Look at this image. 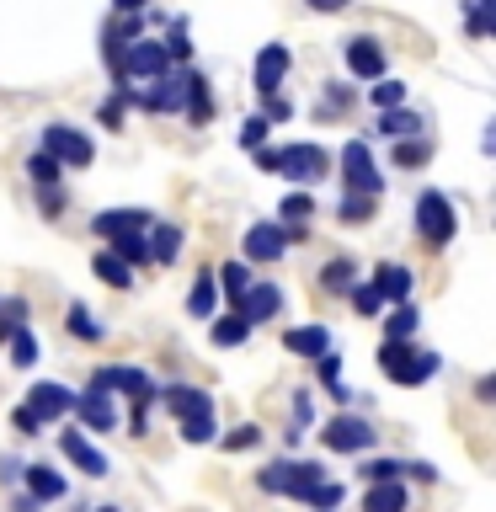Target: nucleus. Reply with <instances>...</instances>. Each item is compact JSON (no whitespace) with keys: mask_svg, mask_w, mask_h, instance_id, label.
<instances>
[{"mask_svg":"<svg viewBox=\"0 0 496 512\" xmlns=\"http://www.w3.org/2000/svg\"><path fill=\"white\" fill-rule=\"evenodd\" d=\"M166 48H171V64H182V70L192 64V22L187 16H171L166 22Z\"/></svg>","mask_w":496,"mask_h":512,"instance_id":"c03bdc74","label":"nucleus"},{"mask_svg":"<svg viewBox=\"0 0 496 512\" xmlns=\"http://www.w3.org/2000/svg\"><path fill=\"white\" fill-rule=\"evenodd\" d=\"M288 246H294V230H288L283 219H256V224H246V235H240V256H246L251 267L283 262Z\"/></svg>","mask_w":496,"mask_h":512,"instance_id":"9d476101","label":"nucleus"},{"mask_svg":"<svg viewBox=\"0 0 496 512\" xmlns=\"http://www.w3.org/2000/svg\"><path fill=\"white\" fill-rule=\"evenodd\" d=\"M64 331H70L75 342H86V347H102V342H107V326L91 315L86 299H70V304H64Z\"/></svg>","mask_w":496,"mask_h":512,"instance_id":"a878e982","label":"nucleus"},{"mask_svg":"<svg viewBox=\"0 0 496 512\" xmlns=\"http://www.w3.org/2000/svg\"><path fill=\"white\" fill-rule=\"evenodd\" d=\"M342 64L352 80H384L390 75V43L374 38V32H352V38H342Z\"/></svg>","mask_w":496,"mask_h":512,"instance_id":"1a4fd4ad","label":"nucleus"},{"mask_svg":"<svg viewBox=\"0 0 496 512\" xmlns=\"http://www.w3.org/2000/svg\"><path fill=\"white\" fill-rule=\"evenodd\" d=\"M315 438L326 454H342V459H363V454H374V443H379V427L368 422V416L352 406V411H336L326 416V422L315 427Z\"/></svg>","mask_w":496,"mask_h":512,"instance_id":"423d86ee","label":"nucleus"},{"mask_svg":"<svg viewBox=\"0 0 496 512\" xmlns=\"http://www.w3.org/2000/svg\"><path fill=\"white\" fill-rule=\"evenodd\" d=\"M43 427H48V422L27 406V400H22V406H11V432H16V438H38Z\"/></svg>","mask_w":496,"mask_h":512,"instance_id":"3c124183","label":"nucleus"},{"mask_svg":"<svg viewBox=\"0 0 496 512\" xmlns=\"http://www.w3.org/2000/svg\"><path fill=\"white\" fill-rule=\"evenodd\" d=\"M352 107H358V86H352V80H326V86H320V102H315V123L347 118Z\"/></svg>","mask_w":496,"mask_h":512,"instance_id":"bb28decb","label":"nucleus"},{"mask_svg":"<svg viewBox=\"0 0 496 512\" xmlns=\"http://www.w3.org/2000/svg\"><path fill=\"white\" fill-rule=\"evenodd\" d=\"M262 438H267V432L256 422H240V427H230L219 438V448H224V454H251V448H262Z\"/></svg>","mask_w":496,"mask_h":512,"instance_id":"49530a36","label":"nucleus"},{"mask_svg":"<svg viewBox=\"0 0 496 512\" xmlns=\"http://www.w3.org/2000/svg\"><path fill=\"white\" fill-rule=\"evenodd\" d=\"M320 214V203H315V187H294L288 198L272 208V219H283L288 230H310V219Z\"/></svg>","mask_w":496,"mask_h":512,"instance_id":"cd10ccee","label":"nucleus"},{"mask_svg":"<svg viewBox=\"0 0 496 512\" xmlns=\"http://www.w3.org/2000/svg\"><path fill=\"white\" fill-rule=\"evenodd\" d=\"M38 150H48V155H59L70 171H86L91 160H96V144H91V134L86 128H75V123H43V134H38Z\"/></svg>","mask_w":496,"mask_h":512,"instance_id":"9b49d317","label":"nucleus"},{"mask_svg":"<svg viewBox=\"0 0 496 512\" xmlns=\"http://www.w3.org/2000/svg\"><path fill=\"white\" fill-rule=\"evenodd\" d=\"M331 342H336V336H331L326 320H304V326H288L283 331V347L294 352V358H304V363H320L331 352Z\"/></svg>","mask_w":496,"mask_h":512,"instance_id":"6ab92c4d","label":"nucleus"},{"mask_svg":"<svg viewBox=\"0 0 496 512\" xmlns=\"http://www.w3.org/2000/svg\"><path fill=\"white\" fill-rule=\"evenodd\" d=\"M347 304H352V315H358V320H384V310H390V299L379 294V283H374V278H363L358 288H352Z\"/></svg>","mask_w":496,"mask_h":512,"instance_id":"c9c22d12","label":"nucleus"},{"mask_svg":"<svg viewBox=\"0 0 496 512\" xmlns=\"http://www.w3.org/2000/svg\"><path fill=\"white\" fill-rule=\"evenodd\" d=\"M59 454H64V464H70V470L91 475V480H107V475H112L107 448H96V443L86 438V427H59Z\"/></svg>","mask_w":496,"mask_h":512,"instance_id":"4468645a","label":"nucleus"},{"mask_svg":"<svg viewBox=\"0 0 496 512\" xmlns=\"http://www.w3.org/2000/svg\"><path fill=\"white\" fill-rule=\"evenodd\" d=\"M251 160H256V171H262V176H278V182H288V187H320L336 171V155L320 139L267 144V150H256Z\"/></svg>","mask_w":496,"mask_h":512,"instance_id":"f257e3e1","label":"nucleus"},{"mask_svg":"<svg viewBox=\"0 0 496 512\" xmlns=\"http://www.w3.org/2000/svg\"><path fill=\"white\" fill-rule=\"evenodd\" d=\"M75 422L86 427V432H96V438L118 432V427H123L118 395H112V390H96V384H86V390H80V406H75Z\"/></svg>","mask_w":496,"mask_h":512,"instance_id":"f3484780","label":"nucleus"},{"mask_svg":"<svg viewBox=\"0 0 496 512\" xmlns=\"http://www.w3.org/2000/svg\"><path fill=\"white\" fill-rule=\"evenodd\" d=\"M182 224H166V219H160L155 224V230H150V246H155V267H171L176 262V256H182Z\"/></svg>","mask_w":496,"mask_h":512,"instance_id":"58836bf2","label":"nucleus"},{"mask_svg":"<svg viewBox=\"0 0 496 512\" xmlns=\"http://www.w3.org/2000/svg\"><path fill=\"white\" fill-rule=\"evenodd\" d=\"M64 171H70V166H64L59 155H48V150H32V155H27V182H32V187L64 182Z\"/></svg>","mask_w":496,"mask_h":512,"instance_id":"37998d69","label":"nucleus"},{"mask_svg":"<svg viewBox=\"0 0 496 512\" xmlns=\"http://www.w3.org/2000/svg\"><path fill=\"white\" fill-rule=\"evenodd\" d=\"M342 502H347V486L342 480H326V486L310 496V512H342Z\"/></svg>","mask_w":496,"mask_h":512,"instance_id":"603ef678","label":"nucleus"},{"mask_svg":"<svg viewBox=\"0 0 496 512\" xmlns=\"http://www.w3.org/2000/svg\"><path fill=\"white\" fill-rule=\"evenodd\" d=\"M86 512H123L118 502H102V507H86Z\"/></svg>","mask_w":496,"mask_h":512,"instance_id":"338daca9","label":"nucleus"},{"mask_svg":"<svg viewBox=\"0 0 496 512\" xmlns=\"http://www.w3.org/2000/svg\"><path fill=\"white\" fill-rule=\"evenodd\" d=\"M283 310V288L278 283H251V294L240 299V315L251 320V326H262V320H272Z\"/></svg>","mask_w":496,"mask_h":512,"instance_id":"7c9ffc66","label":"nucleus"},{"mask_svg":"<svg viewBox=\"0 0 496 512\" xmlns=\"http://www.w3.org/2000/svg\"><path fill=\"white\" fill-rule=\"evenodd\" d=\"M32 198H38V214H43V219H64V208H70V192H64V182L32 187Z\"/></svg>","mask_w":496,"mask_h":512,"instance_id":"09e8293b","label":"nucleus"},{"mask_svg":"<svg viewBox=\"0 0 496 512\" xmlns=\"http://www.w3.org/2000/svg\"><path fill=\"white\" fill-rule=\"evenodd\" d=\"M358 512H411V486H406V480H379V486H363Z\"/></svg>","mask_w":496,"mask_h":512,"instance_id":"393cba45","label":"nucleus"},{"mask_svg":"<svg viewBox=\"0 0 496 512\" xmlns=\"http://www.w3.org/2000/svg\"><path fill=\"white\" fill-rule=\"evenodd\" d=\"M480 27H486V38H496V0H480Z\"/></svg>","mask_w":496,"mask_h":512,"instance_id":"e2e57ef3","label":"nucleus"},{"mask_svg":"<svg viewBox=\"0 0 496 512\" xmlns=\"http://www.w3.org/2000/svg\"><path fill=\"white\" fill-rule=\"evenodd\" d=\"M347 6H352V0H304V11H315V16H336Z\"/></svg>","mask_w":496,"mask_h":512,"instance_id":"052dcab7","label":"nucleus"},{"mask_svg":"<svg viewBox=\"0 0 496 512\" xmlns=\"http://www.w3.org/2000/svg\"><path fill=\"white\" fill-rule=\"evenodd\" d=\"M246 336H251V320L240 315V310H219L214 320H208V342L224 347V352H230V347H246Z\"/></svg>","mask_w":496,"mask_h":512,"instance_id":"2f4dec72","label":"nucleus"},{"mask_svg":"<svg viewBox=\"0 0 496 512\" xmlns=\"http://www.w3.org/2000/svg\"><path fill=\"white\" fill-rule=\"evenodd\" d=\"M27 315H32V304L22 294H0V347H11V336L27 326Z\"/></svg>","mask_w":496,"mask_h":512,"instance_id":"a19ab883","label":"nucleus"},{"mask_svg":"<svg viewBox=\"0 0 496 512\" xmlns=\"http://www.w3.org/2000/svg\"><path fill=\"white\" fill-rule=\"evenodd\" d=\"M219 304H224L219 267H198V272H192V288H187V315H192V320H214Z\"/></svg>","mask_w":496,"mask_h":512,"instance_id":"aec40b11","label":"nucleus"},{"mask_svg":"<svg viewBox=\"0 0 496 512\" xmlns=\"http://www.w3.org/2000/svg\"><path fill=\"white\" fill-rule=\"evenodd\" d=\"M219 288H224V310H240V299L251 294V262H246V256L219 262Z\"/></svg>","mask_w":496,"mask_h":512,"instance_id":"c756f323","label":"nucleus"},{"mask_svg":"<svg viewBox=\"0 0 496 512\" xmlns=\"http://www.w3.org/2000/svg\"><path fill=\"white\" fill-rule=\"evenodd\" d=\"M374 134L379 139H416V134H427V112H416L411 102L406 107H390V112H379V123H374Z\"/></svg>","mask_w":496,"mask_h":512,"instance_id":"4be33fe9","label":"nucleus"},{"mask_svg":"<svg viewBox=\"0 0 496 512\" xmlns=\"http://www.w3.org/2000/svg\"><path fill=\"white\" fill-rule=\"evenodd\" d=\"M336 176H342V192H368V198L384 192V171H379L368 139H347L342 150H336Z\"/></svg>","mask_w":496,"mask_h":512,"instance_id":"6e6552de","label":"nucleus"},{"mask_svg":"<svg viewBox=\"0 0 496 512\" xmlns=\"http://www.w3.org/2000/svg\"><path fill=\"white\" fill-rule=\"evenodd\" d=\"M379 198H368V192H342V203H336V224H368L374 219Z\"/></svg>","mask_w":496,"mask_h":512,"instance_id":"a18cd8bd","label":"nucleus"},{"mask_svg":"<svg viewBox=\"0 0 496 512\" xmlns=\"http://www.w3.org/2000/svg\"><path fill=\"white\" fill-rule=\"evenodd\" d=\"M27 480V459H16V454H0V486L16 491Z\"/></svg>","mask_w":496,"mask_h":512,"instance_id":"6e6d98bb","label":"nucleus"},{"mask_svg":"<svg viewBox=\"0 0 496 512\" xmlns=\"http://www.w3.org/2000/svg\"><path fill=\"white\" fill-rule=\"evenodd\" d=\"M432 150H438V144H432V134L395 139V144H390V166H395V171H427V166H432Z\"/></svg>","mask_w":496,"mask_h":512,"instance_id":"c85d7f7f","label":"nucleus"},{"mask_svg":"<svg viewBox=\"0 0 496 512\" xmlns=\"http://www.w3.org/2000/svg\"><path fill=\"white\" fill-rule=\"evenodd\" d=\"M416 326H422V310H416L411 299H406V304H390V310H384V336H390V342H411Z\"/></svg>","mask_w":496,"mask_h":512,"instance_id":"e433bc0d","label":"nucleus"},{"mask_svg":"<svg viewBox=\"0 0 496 512\" xmlns=\"http://www.w3.org/2000/svg\"><path fill=\"white\" fill-rule=\"evenodd\" d=\"M91 272H96V283H107V288H123V294H128V288H134V272H139V267H128L123 256L112 251V246H102V251L91 256Z\"/></svg>","mask_w":496,"mask_h":512,"instance_id":"473e14b6","label":"nucleus"},{"mask_svg":"<svg viewBox=\"0 0 496 512\" xmlns=\"http://www.w3.org/2000/svg\"><path fill=\"white\" fill-rule=\"evenodd\" d=\"M406 102H411V86H406V80H395V75H384V80L368 86V107H374V112H390V107H406Z\"/></svg>","mask_w":496,"mask_h":512,"instance_id":"4c0bfd02","label":"nucleus"},{"mask_svg":"<svg viewBox=\"0 0 496 512\" xmlns=\"http://www.w3.org/2000/svg\"><path fill=\"white\" fill-rule=\"evenodd\" d=\"M6 352H11V368H16V374H32V368H38V358H43V347H38V336H32V326L16 331Z\"/></svg>","mask_w":496,"mask_h":512,"instance_id":"79ce46f5","label":"nucleus"},{"mask_svg":"<svg viewBox=\"0 0 496 512\" xmlns=\"http://www.w3.org/2000/svg\"><path fill=\"white\" fill-rule=\"evenodd\" d=\"M22 486L38 496L43 507H54V502H64V496H70V480H64L59 464H27V480H22Z\"/></svg>","mask_w":496,"mask_h":512,"instance_id":"5701e85b","label":"nucleus"},{"mask_svg":"<svg viewBox=\"0 0 496 512\" xmlns=\"http://www.w3.org/2000/svg\"><path fill=\"white\" fill-rule=\"evenodd\" d=\"M6 512H43V502H38V496H32V491L22 486V491H11V502H6Z\"/></svg>","mask_w":496,"mask_h":512,"instance_id":"bf43d9fd","label":"nucleus"},{"mask_svg":"<svg viewBox=\"0 0 496 512\" xmlns=\"http://www.w3.org/2000/svg\"><path fill=\"white\" fill-rule=\"evenodd\" d=\"M267 134H272V118H267V112H251V118L246 123H240V150H267Z\"/></svg>","mask_w":496,"mask_h":512,"instance_id":"8fccbe9b","label":"nucleus"},{"mask_svg":"<svg viewBox=\"0 0 496 512\" xmlns=\"http://www.w3.org/2000/svg\"><path fill=\"white\" fill-rule=\"evenodd\" d=\"M411 464L406 459H390V454H363L358 459V480L363 486H379V480H406Z\"/></svg>","mask_w":496,"mask_h":512,"instance_id":"72a5a7b5","label":"nucleus"},{"mask_svg":"<svg viewBox=\"0 0 496 512\" xmlns=\"http://www.w3.org/2000/svg\"><path fill=\"white\" fill-rule=\"evenodd\" d=\"M411 224H416V240H422L427 251H448L459 235V208L443 187H422L411 203Z\"/></svg>","mask_w":496,"mask_h":512,"instance_id":"39448f33","label":"nucleus"},{"mask_svg":"<svg viewBox=\"0 0 496 512\" xmlns=\"http://www.w3.org/2000/svg\"><path fill=\"white\" fill-rule=\"evenodd\" d=\"M171 70H182V64H171V48H166V38H134L123 48V59L112 64V80H134V86H150V80H160V75H171Z\"/></svg>","mask_w":496,"mask_h":512,"instance_id":"0eeeda50","label":"nucleus"},{"mask_svg":"<svg viewBox=\"0 0 496 512\" xmlns=\"http://www.w3.org/2000/svg\"><path fill=\"white\" fill-rule=\"evenodd\" d=\"M150 411H155V395L128 400V427H123V432H134V438H144V432H150Z\"/></svg>","mask_w":496,"mask_h":512,"instance_id":"864d4df0","label":"nucleus"},{"mask_svg":"<svg viewBox=\"0 0 496 512\" xmlns=\"http://www.w3.org/2000/svg\"><path fill=\"white\" fill-rule=\"evenodd\" d=\"M102 246H112V251H118L128 267H150V262H155L150 230H139V235H118V240H102Z\"/></svg>","mask_w":496,"mask_h":512,"instance_id":"ea45409f","label":"nucleus"},{"mask_svg":"<svg viewBox=\"0 0 496 512\" xmlns=\"http://www.w3.org/2000/svg\"><path fill=\"white\" fill-rule=\"evenodd\" d=\"M480 150L496 155V118H486V128H480Z\"/></svg>","mask_w":496,"mask_h":512,"instance_id":"0e129e2a","label":"nucleus"},{"mask_svg":"<svg viewBox=\"0 0 496 512\" xmlns=\"http://www.w3.org/2000/svg\"><path fill=\"white\" fill-rule=\"evenodd\" d=\"M470 395L480 400V406H496V374H480V379L470 384Z\"/></svg>","mask_w":496,"mask_h":512,"instance_id":"13d9d810","label":"nucleus"},{"mask_svg":"<svg viewBox=\"0 0 496 512\" xmlns=\"http://www.w3.org/2000/svg\"><path fill=\"white\" fill-rule=\"evenodd\" d=\"M187 91H192V64L187 70H171L144 86V102L139 112H155V118H171V112H187Z\"/></svg>","mask_w":496,"mask_h":512,"instance_id":"dca6fc26","label":"nucleus"},{"mask_svg":"<svg viewBox=\"0 0 496 512\" xmlns=\"http://www.w3.org/2000/svg\"><path fill=\"white\" fill-rule=\"evenodd\" d=\"M155 6V0H112V11H128V16H134V11H150Z\"/></svg>","mask_w":496,"mask_h":512,"instance_id":"69168bd1","label":"nucleus"},{"mask_svg":"<svg viewBox=\"0 0 496 512\" xmlns=\"http://www.w3.org/2000/svg\"><path fill=\"white\" fill-rule=\"evenodd\" d=\"M155 214L150 208H134V203H123V208H102V214L91 219V235L96 240H118V235H139V230H155Z\"/></svg>","mask_w":496,"mask_h":512,"instance_id":"a211bd4d","label":"nucleus"},{"mask_svg":"<svg viewBox=\"0 0 496 512\" xmlns=\"http://www.w3.org/2000/svg\"><path fill=\"white\" fill-rule=\"evenodd\" d=\"M86 384H96V390H112V395H128V400H139V395H155L160 400V384L150 368H134V363H102V368H91V379Z\"/></svg>","mask_w":496,"mask_h":512,"instance_id":"f8f14e48","label":"nucleus"},{"mask_svg":"<svg viewBox=\"0 0 496 512\" xmlns=\"http://www.w3.org/2000/svg\"><path fill=\"white\" fill-rule=\"evenodd\" d=\"M411 480H422V486H432V480H438V464H427V459H411Z\"/></svg>","mask_w":496,"mask_h":512,"instance_id":"680f3d73","label":"nucleus"},{"mask_svg":"<svg viewBox=\"0 0 496 512\" xmlns=\"http://www.w3.org/2000/svg\"><path fill=\"white\" fill-rule=\"evenodd\" d=\"M326 464L320 459H299V454H278V459H267L262 470L251 475V486L262 491V496H283V502H299V507H310V496L326 486Z\"/></svg>","mask_w":496,"mask_h":512,"instance_id":"f03ea898","label":"nucleus"},{"mask_svg":"<svg viewBox=\"0 0 496 512\" xmlns=\"http://www.w3.org/2000/svg\"><path fill=\"white\" fill-rule=\"evenodd\" d=\"M160 400H166V411H171L176 432H182V443L208 448V443L224 438V432H219V411H214V395H208L203 384H166V390H160Z\"/></svg>","mask_w":496,"mask_h":512,"instance_id":"7ed1b4c3","label":"nucleus"},{"mask_svg":"<svg viewBox=\"0 0 496 512\" xmlns=\"http://www.w3.org/2000/svg\"><path fill=\"white\" fill-rule=\"evenodd\" d=\"M358 283H363V272H358V256H347V251H336L331 262L315 272V288H320V294H331V299H347Z\"/></svg>","mask_w":496,"mask_h":512,"instance_id":"412c9836","label":"nucleus"},{"mask_svg":"<svg viewBox=\"0 0 496 512\" xmlns=\"http://www.w3.org/2000/svg\"><path fill=\"white\" fill-rule=\"evenodd\" d=\"M27 406L38 411L48 427H64V416H75V406H80V390H70V384H59V379H32Z\"/></svg>","mask_w":496,"mask_h":512,"instance_id":"2eb2a0df","label":"nucleus"},{"mask_svg":"<svg viewBox=\"0 0 496 512\" xmlns=\"http://www.w3.org/2000/svg\"><path fill=\"white\" fill-rule=\"evenodd\" d=\"M336 379H342V352H336V347H331V352H326V358H320V363H315V384H320V390H331V384H336Z\"/></svg>","mask_w":496,"mask_h":512,"instance_id":"5fc2aeb1","label":"nucleus"},{"mask_svg":"<svg viewBox=\"0 0 496 512\" xmlns=\"http://www.w3.org/2000/svg\"><path fill=\"white\" fill-rule=\"evenodd\" d=\"M288 70H294V48L288 43H262L256 48V59H251V86H256V102L262 96H283V80H288Z\"/></svg>","mask_w":496,"mask_h":512,"instance_id":"ddd939ff","label":"nucleus"},{"mask_svg":"<svg viewBox=\"0 0 496 512\" xmlns=\"http://www.w3.org/2000/svg\"><path fill=\"white\" fill-rule=\"evenodd\" d=\"M374 363H379V374L390 384H400V390H422V384H432L443 374V352L422 347L416 336H411V342H390V336H384L379 352H374Z\"/></svg>","mask_w":496,"mask_h":512,"instance_id":"20e7f679","label":"nucleus"},{"mask_svg":"<svg viewBox=\"0 0 496 512\" xmlns=\"http://www.w3.org/2000/svg\"><path fill=\"white\" fill-rule=\"evenodd\" d=\"M187 123L192 128H208L214 123V86H208L203 70H192V91H187Z\"/></svg>","mask_w":496,"mask_h":512,"instance_id":"f704fd0d","label":"nucleus"},{"mask_svg":"<svg viewBox=\"0 0 496 512\" xmlns=\"http://www.w3.org/2000/svg\"><path fill=\"white\" fill-rule=\"evenodd\" d=\"M96 123H102L107 134H123V123H128V96H118V91H107L102 102H96Z\"/></svg>","mask_w":496,"mask_h":512,"instance_id":"de8ad7c7","label":"nucleus"},{"mask_svg":"<svg viewBox=\"0 0 496 512\" xmlns=\"http://www.w3.org/2000/svg\"><path fill=\"white\" fill-rule=\"evenodd\" d=\"M368 278L379 283V294L390 299V304H406L411 294H416V272L406 267V262H374V272Z\"/></svg>","mask_w":496,"mask_h":512,"instance_id":"b1692460","label":"nucleus"},{"mask_svg":"<svg viewBox=\"0 0 496 512\" xmlns=\"http://www.w3.org/2000/svg\"><path fill=\"white\" fill-rule=\"evenodd\" d=\"M262 112L272 118V128H278V123L294 118V102H288V96H262Z\"/></svg>","mask_w":496,"mask_h":512,"instance_id":"4d7b16f0","label":"nucleus"}]
</instances>
